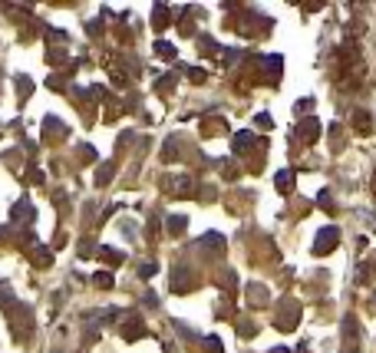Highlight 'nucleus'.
<instances>
[{"label": "nucleus", "instance_id": "obj_1", "mask_svg": "<svg viewBox=\"0 0 376 353\" xmlns=\"http://www.w3.org/2000/svg\"><path fill=\"white\" fill-rule=\"evenodd\" d=\"M337 241H340V231H337V228H323L320 235H317L313 254H330V248H337Z\"/></svg>", "mask_w": 376, "mask_h": 353}, {"label": "nucleus", "instance_id": "obj_2", "mask_svg": "<svg viewBox=\"0 0 376 353\" xmlns=\"http://www.w3.org/2000/svg\"><path fill=\"white\" fill-rule=\"evenodd\" d=\"M251 142H254V135H251V132H238V135H235V149H238V152H248Z\"/></svg>", "mask_w": 376, "mask_h": 353}, {"label": "nucleus", "instance_id": "obj_3", "mask_svg": "<svg viewBox=\"0 0 376 353\" xmlns=\"http://www.w3.org/2000/svg\"><path fill=\"white\" fill-rule=\"evenodd\" d=\"M277 189H281V192H290V189H294V175H290L287 168H284V172H277Z\"/></svg>", "mask_w": 376, "mask_h": 353}, {"label": "nucleus", "instance_id": "obj_4", "mask_svg": "<svg viewBox=\"0 0 376 353\" xmlns=\"http://www.w3.org/2000/svg\"><path fill=\"white\" fill-rule=\"evenodd\" d=\"M300 139H307V142L317 139V122H313V119H307L304 126H300Z\"/></svg>", "mask_w": 376, "mask_h": 353}, {"label": "nucleus", "instance_id": "obj_5", "mask_svg": "<svg viewBox=\"0 0 376 353\" xmlns=\"http://www.w3.org/2000/svg\"><path fill=\"white\" fill-rule=\"evenodd\" d=\"M158 56H165V60H175V47H168V43H158Z\"/></svg>", "mask_w": 376, "mask_h": 353}]
</instances>
